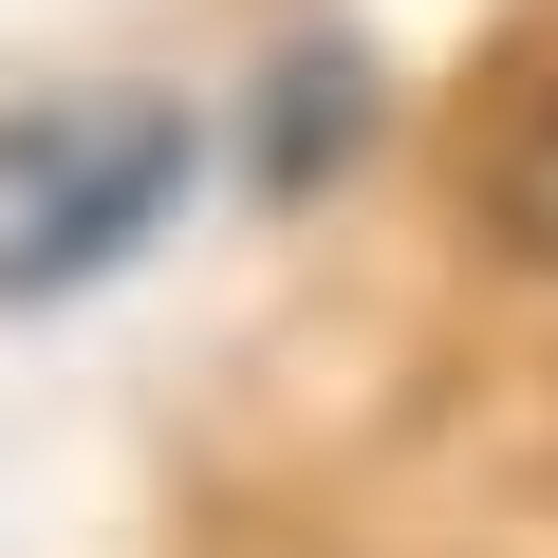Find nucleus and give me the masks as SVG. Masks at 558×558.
<instances>
[{
	"mask_svg": "<svg viewBox=\"0 0 558 558\" xmlns=\"http://www.w3.org/2000/svg\"><path fill=\"white\" fill-rule=\"evenodd\" d=\"M186 205V112L131 75V94H38L0 112V299H94L112 260H149V223Z\"/></svg>",
	"mask_w": 558,
	"mask_h": 558,
	"instance_id": "1",
	"label": "nucleus"
},
{
	"mask_svg": "<svg viewBox=\"0 0 558 558\" xmlns=\"http://www.w3.org/2000/svg\"><path fill=\"white\" fill-rule=\"evenodd\" d=\"M354 131V57L299 38V75H279V131H260V186H317V149Z\"/></svg>",
	"mask_w": 558,
	"mask_h": 558,
	"instance_id": "2",
	"label": "nucleus"
},
{
	"mask_svg": "<svg viewBox=\"0 0 558 558\" xmlns=\"http://www.w3.org/2000/svg\"><path fill=\"white\" fill-rule=\"evenodd\" d=\"M502 223H521V260H558V112L502 149Z\"/></svg>",
	"mask_w": 558,
	"mask_h": 558,
	"instance_id": "3",
	"label": "nucleus"
}]
</instances>
